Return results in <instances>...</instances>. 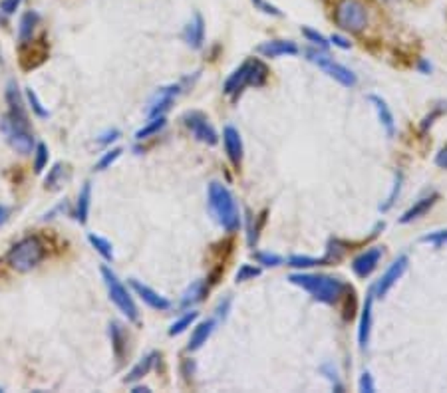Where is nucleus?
I'll use <instances>...</instances> for the list:
<instances>
[{
  "label": "nucleus",
  "mask_w": 447,
  "mask_h": 393,
  "mask_svg": "<svg viewBox=\"0 0 447 393\" xmlns=\"http://www.w3.org/2000/svg\"><path fill=\"white\" fill-rule=\"evenodd\" d=\"M372 304H374V288L366 294L364 308H362V316H360V328H358V344L360 348L366 350L370 344V332H372Z\"/></svg>",
  "instance_id": "17"
},
{
  "label": "nucleus",
  "mask_w": 447,
  "mask_h": 393,
  "mask_svg": "<svg viewBox=\"0 0 447 393\" xmlns=\"http://www.w3.org/2000/svg\"><path fill=\"white\" fill-rule=\"evenodd\" d=\"M157 360V353L156 352H151V353H147V356H144L139 362L129 370V373H127V377H125V382H129V383H134L137 382V380H141L144 375H147L149 373V370L153 368V363H156Z\"/></svg>",
  "instance_id": "26"
},
{
  "label": "nucleus",
  "mask_w": 447,
  "mask_h": 393,
  "mask_svg": "<svg viewBox=\"0 0 447 393\" xmlns=\"http://www.w3.org/2000/svg\"><path fill=\"white\" fill-rule=\"evenodd\" d=\"M255 259H257V262L262 264V266H281L282 264L281 257H279V254H271V252H257Z\"/></svg>",
  "instance_id": "38"
},
{
  "label": "nucleus",
  "mask_w": 447,
  "mask_h": 393,
  "mask_svg": "<svg viewBox=\"0 0 447 393\" xmlns=\"http://www.w3.org/2000/svg\"><path fill=\"white\" fill-rule=\"evenodd\" d=\"M102 276H104V284L108 288V294H110V300L114 302L117 310L122 312L127 320L137 322V318H139L137 304L134 300V296L129 294V290L124 286V282L117 278V274L108 266H102Z\"/></svg>",
  "instance_id": "5"
},
{
  "label": "nucleus",
  "mask_w": 447,
  "mask_h": 393,
  "mask_svg": "<svg viewBox=\"0 0 447 393\" xmlns=\"http://www.w3.org/2000/svg\"><path fill=\"white\" fill-rule=\"evenodd\" d=\"M26 100H28V104H30L32 112L38 115V117H48V110L42 105V102L38 100V95H36V92H34L32 88H26Z\"/></svg>",
  "instance_id": "36"
},
{
  "label": "nucleus",
  "mask_w": 447,
  "mask_h": 393,
  "mask_svg": "<svg viewBox=\"0 0 447 393\" xmlns=\"http://www.w3.org/2000/svg\"><path fill=\"white\" fill-rule=\"evenodd\" d=\"M368 100H370V104L374 105L376 114H378V119H380V124L384 125L385 134L394 135V129H395V124H394V114H392V110H390V105L385 104L384 98H380V95H368Z\"/></svg>",
  "instance_id": "21"
},
{
  "label": "nucleus",
  "mask_w": 447,
  "mask_h": 393,
  "mask_svg": "<svg viewBox=\"0 0 447 393\" xmlns=\"http://www.w3.org/2000/svg\"><path fill=\"white\" fill-rule=\"evenodd\" d=\"M183 38H185V42H187L193 50H199L203 46V42H205V22H203V16L199 12L189 20L187 26H185Z\"/></svg>",
  "instance_id": "20"
},
{
  "label": "nucleus",
  "mask_w": 447,
  "mask_h": 393,
  "mask_svg": "<svg viewBox=\"0 0 447 393\" xmlns=\"http://www.w3.org/2000/svg\"><path fill=\"white\" fill-rule=\"evenodd\" d=\"M306 56H308V60H310L312 64H316L324 74H328L332 80H336L338 83H342L344 88H354L356 82H358V78H356V74H354L352 70H348L342 64L334 62L332 58L324 52V50H308Z\"/></svg>",
  "instance_id": "8"
},
{
  "label": "nucleus",
  "mask_w": 447,
  "mask_h": 393,
  "mask_svg": "<svg viewBox=\"0 0 447 393\" xmlns=\"http://www.w3.org/2000/svg\"><path fill=\"white\" fill-rule=\"evenodd\" d=\"M183 124H185V127L193 134V137L197 141L205 145H217L219 135L205 114H201V112H187V114L183 115Z\"/></svg>",
  "instance_id": "9"
},
{
  "label": "nucleus",
  "mask_w": 447,
  "mask_h": 393,
  "mask_svg": "<svg viewBox=\"0 0 447 393\" xmlns=\"http://www.w3.org/2000/svg\"><path fill=\"white\" fill-rule=\"evenodd\" d=\"M424 245H431V247H446L447 245V228H441V230H434V233H427L424 237L419 238Z\"/></svg>",
  "instance_id": "33"
},
{
  "label": "nucleus",
  "mask_w": 447,
  "mask_h": 393,
  "mask_svg": "<svg viewBox=\"0 0 447 393\" xmlns=\"http://www.w3.org/2000/svg\"><path fill=\"white\" fill-rule=\"evenodd\" d=\"M289 280L294 286H301L302 290H306L314 300L323 302V304H334L342 296L344 288H346V284L340 278L324 276V274H304V272H298V274H291Z\"/></svg>",
  "instance_id": "2"
},
{
  "label": "nucleus",
  "mask_w": 447,
  "mask_h": 393,
  "mask_svg": "<svg viewBox=\"0 0 447 393\" xmlns=\"http://www.w3.org/2000/svg\"><path fill=\"white\" fill-rule=\"evenodd\" d=\"M21 4L22 0H0V12L6 14V16H12L21 8Z\"/></svg>",
  "instance_id": "42"
},
{
  "label": "nucleus",
  "mask_w": 447,
  "mask_h": 393,
  "mask_svg": "<svg viewBox=\"0 0 447 393\" xmlns=\"http://www.w3.org/2000/svg\"><path fill=\"white\" fill-rule=\"evenodd\" d=\"M115 139H120V129H108V131H104V134L100 135L98 143L110 145V143H114Z\"/></svg>",
  "instance_id": "44"
},
{
  "label": "nucleus",
  "mask_w": 447,
  "mask_h": 393,
  "mask_svg": "<svg viewBox=\"0 0 447 393\" xmlns=\"http://www.w3.org/2000/svg\"><path fill=\"white\" fill-rule=\"evenodd\" d=\"M207 199L209 211H211V215H213V218L217 221L219 225L225 228L227 233L239 230L240 213L239 207H237V201H235V196H233L229 189L223 183L213 181L209 185Z\"/></svg>",
  "instance_id": "1"
},
{
  "label": "nucleus",
  "mask_w": 447,
  "mask_h": 393,
  "mask_svg": "<svg viewBox=\"0 0 447 393\" xmlns=\"http://www.w3.org/2000/svg\"><path fill=\"white\" fill-rule=\"evenodd\" d=\"M46 259V247L38 237H24L6 254V260L12 270L16 272H30L42 260Z\"/></svg>",
  "instance_id": "4"
},
{
  "label": "nucleus",
  "mask_w": 447,
  "mask_h": 393,
  "mask_svg": "<svg viewBox=\"0 0 447 393\" xmlns=\"http://www.w3.org/2000/svg\"><path fill=\"white\" fill-rule=\"evenodd\" d=\"M213 330H215V320L201 322L197 328L193 330V334H191V340H189V346H187L189 350H191V352H195V350H199L203 344H207V340L211 338Z\"/></svg>",
  "instance_id": "24"
},
{
  "label": "nucleus",
  "mask_w": 447,
  "mask_h": 393,
  "mask_svg": "<svg viewBox=\"0 0 447 393\" xmlns=\"http://www.w3.org/2000/svg\"><path fill=\"white\" fill-rule=\"evenodd\" d=\"M0 392H2V387H0Z\"/></svg>",
  "instance_id": "49"
},
{
  "label": "nucleus",
  "mask_w": 447,
  "mask_h": 393,
  "mask_svg": "<svg viewBox=\"0 0 447 393\" xmlns=\"http://www.w3.org/2000/svg\"><path fill=\"white\" fill-rule=\"evenodd\" d=\"M64 169L60 163H56V165L50 169V173L46 177V187H50V189H56V187L60 185V177H62Z\"/></svg>",
  "instance_id": "40"
},
{
  "label": "nucleus",
  "mask_w": 447,
  "mask_h": 393,
  "mask_svg": "<svg viewBox=\"0 0 447 393\" xmlns=\"http://www.w3.org/2000/svg\"><path fill=\"white\" fill-rule=\"evenodd\" d=\"M166 115H156V117H149V122H147L141 129H137L136 134V139L137 141H144L147 137H151V135L159 134L163 127H166Z\"/></svg>",
  "instance_id": "28"
},
{
  "label": "nucleus",
  "mask_w": 447,
  "mask_h": 393,
  "mask_svg": "<svg viewBox=\"0 0 447 393\" xmlns=\"http://www.w3.org/2000/svg\"><path fill=\"white\" fill-rule=\"evenodd\" d=\"M436 165L441 169H447V145L443 149H439V153L436 156Z\"/></svg>",
  "instance_id": "46"
},
{
  "label": "nucleus",
  "mask_w": 447,
  "mask_h": 393,
  "mask_svg": "<svg viewBox=\"0 0 447 393\" xmlns=\"http://www.w3.org/2000/svg\"><path fill=\"white\" fill-rule=\"evenodd\" d=\"M259 274H260V269H257L255 264H243V266L239 269V272H237L235 280H237V282H247V280L257 278Z\"/></svg>",
  "instance_id": "37"
},
{
  "label": "nucleus",
  "mask_w": 447,
  "mask_h": 393,
  "mask_svg": "<svg viewBox=\"0 0 447 393\" xmlns=\"http://www.w3.org/2000/svg\"><path fill=\"white\" fill-rule=\"evenodd\" d=\"M358 387H360V392L374 393L376 392V383H374V377H372V373H370V372L362 373V377H360V383H358Z\"/></svg>",
  "instance_id": "41"
},
{
  "label": "nucleus",
  "mask_w": 447,
  "mask_h": 393,
  "mask_svg": "<svg viewBox=\"0 0 447 393\" xmlns=\"http://www.w3.org/2000/svg\"><path fill=\"white\" fill-rule=\"evenodd\" d=\"M0 131L4 134L6 141L22 156H28L34 149V135L30 131V124H21L14 122L8 115H4L0 119Z\"/></svg>",
  "instance_id": "7"
},
{
  "label": "nucleus",
  "mask_w": 447,
  "mask_h": 393,
  "mask_svg": "<svg viewBox=\"0 0 447 393\" xmlns=\"http://www.w3.org/2000/svg\"><path fill=\"white\" fill-rule=\"evenodd\" d=\"M181 93V83H171V86H166L161 88L159 92L153 95V100L149 102V107H147V115L149 117H156V115H163L171 107V104L175 102V98Z\"/></svg>",
  "instance_id": "11"
},
{
  "label": "nucleus",
  "mask_w": 447,
  "mask_h": 393,
  "mask_svg": "<svg viewBox=\"0 0 447 393\" xmlns=\"http://www.w3.org/2000/svg\"><path fill=\"white\" fill-rule=\"evenodd\" d=\"M330 42H332L334 46L342 48V50H350V46H352V44L346 40L344 36H340V34H332V36H330Z\"/></svg>",
  "instance_id": "45"
},
{
  "label": "nucleus",
  "mask_w": 447,
  "mask_h": 393,
  "mask_svg": "<svg viewBox=\"0 0 447 393\" xmlns=\"http://www.w3.org/2000/svg\"><path fill=\"white\" fill-rule=\"evenodd\" d=\"M324 264L323 259H312V257H291L289 266L292 269H310V266H320Z\"/></svg>",
  "instance_id": "34"
},
{
  "label": "nucleus",
  "mask_w": 447,
  "mask_h": 393,
  "mask_svg": "<svg viewBox=\"0 0 447 393\" xmlns=\"http://www.w3.org/2000/svg\"><path fill=\"white\" fill-rule=\"evenodd\" d=\"M302 34L306 36V40L312 42L314 46H318L320 50H324V52L328 50V46H330V44H328V40L324 38V36H323V34H320V32L312 30V28H308V26H304V28H302Z\"/></svg>",
  "instance_id": "35"
},
{
  "label": "nucleus",
  "mask_w": 447,
  "mask_h": 393,
  "mask_svg": "<svg viewBox=\"0 0 447 393\" xmlns=\"http://www.w3.org/2000/svg\"><path fill=\"white\" fill-rule=\"evenodd\" d=\"M46 58H48V46L44 44V40H30L26 42V44H21V64L24 70L38 68L40 64L46 62Z\"/></svg>",
  "instance_id": "12"
},
{
  "label": "nucleus",
  "mask_w": 447,
  "mask_h": 393,
  "mask_svg": "<svg viewBox=\"0 0 447 393\" xmlns=\"http://www.w3.org/2000/svg\"><path fill=\"white\" fill-rule=\"evenodd\" d=\"M267 78H269V68L257 58H250L247 62L240 64L239 68L227 78V82L223 86V92L231 98H237L247 86L260 88L262 83L267 82Z\"/></svg>",
  "instance_id": "3"
},
{
  "label": "nucleus",
  "mask_w": 447,
  "mask_h": 393,
  "mask_svg": "<svg viewBox=\"0 0 447 393\" xmlns=\"http://www.w3.org/2000/svg\"><path fill=\"white\" fill-rule=\"evenodd\" d=\"M110 338H112V348H114L115 358L122 360L125 350H127V338H125V332L122 328V324H117V322L110 324Z\"/></svg>",
  "instance_id": "27"
},
{
  "label": "nucleus",
  "mask_w": 447,
  "mask_h": 393,
  "mask_svg": "<svg viewBox=\"0 0 447 393\" xmlns=\"http://www.w3.org/2000/svg\"><path fill=\"white\" fill-rule=\"evenodd\" d=\"M0 58H2V54H0Z\"/></svg>",
  "instance_id": "50"
},
{
  "label": "nucleus",
  "mask_w": 447,
  "mask_h": 393,
  "mask_svg": "<svg viewBox=\"0 0 447 393\" xmlns=\"http://www.w3.org/2000/svg\"><path fill=\"white\" fill-rule=\"evenodd\" d=\"M400 189H402V173H395V181H394V187H392V193H390V196H388V201H385L384 205H382V211H390L392 209V205L395 203V196L400 195Z\"/></svg>",
  "instance_id": "39"
},
{
  "label": "nucleus",
  "mask_w": 447,
  "mask_h": 393,
  "mask_svg": "<svg viewBox=\"0 0 447 393\" xmlns=\"http://www.w3.org/2000/svg\"><path fill=\"white\" fill-rule=\"evenodd\" d=\"M207 294V284L205 280H195L191 286H187V290L183 292L181 296V308H191L195 306L197 302L203 300V296Z\"/></svg>",
  "instance_id": "25"
},
{
  "label": "nucleus",
  "mask_w": 447,
  "mask_h": 393,
  "mask_svg": "<svg viewBox=\"0 0 447 393\" xmlns=\"http://www.w3.org/2000/svg\"><path fill=\"white\" fill-rule=\"evenodd\" d=\"M197 318H199V312H195V310L183 314L179 320H175L173 324H171V328H169V336H179V334H183L187 328L193 326V322L197 320Z\"/></svg>",
  "instance_id": "30"
},
{
  "label": "nucleus",
  "mask_w": 447,
  "mask_h": 393,
  "mask_svg": "<svg viewBox=\"0 0 447 393\" xmlns=\"http://www.w3.org/2000/svg\"><path fill=\"white\" fill-rule=\"evenodd\" d=\"M223 143H225V153L229 157V161L235 167H240L243 163V139H240L239 129H235L233 125H227L223 129Z\"/></svg>",
  "instance_id": "16"
},
{
  "label": "nucleus",
  "mask_w": 447,
  "mask_h": 393,
  "mask_svg": "<svg viewBox=\"0 0 447 393\" xmlns=\"http://www.w3.org/2000/svg\"><path fill=\"white\" fill-rule=\"evenodd\" d=\"M38 22H40L38 12L28 11L22 14L21 24H18V42H21V44H26V42L32 40V34L36 30Z\"/></svg>",
  "instance_id": "23"
},
{
  "label": "nucleus",
  "mask_w": 447,
  "mask_h": 393,
  "mask_svg": "<svg viewBox=\"0 0 447 393\" xmlns=\"http://www.w3.org/2000/svg\"><path fill=\"white\" fill-rule=\"evenodd\" d=\"M88 242H90L95 249V252L102 254L105 260H114V247H112V242H110L108 238L90 233V235H88Z\"/></svg>",
  "instance_id": "29"
},
{
  "label": "nucleus",
  "mask_w": 447,
  "mask_h": 393,
  "mask_svg": "<svg viewBox=\"0 0 447 393\" xmlns=\"http://www.w3.org/2000/svg\"><path fill=\"white\" fill-rule=\"evenodd\" d=\"M141 392H149V389H147V387H141V385H136V387H134V393H141Z\"/></svg>",
  "instance_id": "48"
},
{
  "label": "nucleus",
  "mask_w": 447,
  "mask_h": 393,
  "mask_svg": "<svg viewBox=\"0 0 447 393\" xmlns=\"http://www.w3.org/2000/svg\"><path fill=\"white\" fill-rule=\"evenodd\" d=\"M6 104H8V117L14 119V122H21V124H28V114H26V104H24V98H22L21 90H18V83L8 82L6 86Z\"/></svg>",
  "instance_id": "14"
},
{
  "label": "nucleus",
  "mask_w": 447,
  "mask_h": 393,
  "mask_svg": "<svg viewBox=\"0 0 447 393\" xmlns=\"http://www.w3.org/2000/svg\"><path fill=\"white\" fill-rule=\"evenodd\" d=\"M437 199H439V195H437V193H429V195L417 199L416 203H414V205L407 209L406 213L400 217V223H402V225H407V223H414V221H417L419 217H424L427 211L436 205Z\"/></svg>",
  "instance_id": "19"
},
{
  "label": "nucleus",
  "mask_w": 447,
  "mask_h": 393,
  "mask_svg": "<svg viewBox=\"0 0 447 393\" xmlns=\"http://www.w3.org/2000/svg\"><path fill=\"white\" fill-rule=\"evenodd\" d=\"M8 215H11V211H8V207L0 205V225H4V223H6V218H8Z\"/></svg>",
  "instance_id": "47"
},
{
  "label": "nucleus",
  "mask_w": 447,
  "mask_h": 393,
  "mask_svg": "<svg viewBox=\"0 0 447 393\" xmlns=\"http://www.w3.org/2000/svg\"><path fill=\"white\" fill-rule=\"evenodd\" d=\"M129 284H132V288L136 292L137 296L141 298V300L146 302L149 308H153V310H169L171 308V300H167L166 296H161L159 292L151 288V286H147V284H141L139 280L132 278L129 280Z\"/></svg>",
  "instance_id": "15"
},
{
  "label": "nucleus",
  "mask_w": 447,
  "mask_h": 393,
  "mask_svg": "<svg viewBox=\"0 0 447 393\" xmlns=\"http://www.w3.org/2000/svg\"><path fill=\"white\" fill-rule=\"evenodd\" d=\"M252 4L259 8V11H262L265 14H272V16H282V12L277 8V6H272V4H269L267 0H252Z\"/></svg>",
  "instance_id": "43"
},
{
  "label": "nucleus",
  "mask_w": 447,
  "mask_h": 393,
  "mask_svg": "<svg viewBox=\"0 0 447 393\" xmlns=\"http://www.w3.org/2000/svg\"><path fill=\"white\" fill-rule=\"evenodd\" d=\"M257 52L262 54L265 58H281V56H296L298 46L291 40H269L262 42Z\"/></svg>",
  "instance_id": "18"
},
{
  "label": "nucleus",
  "mask_w": 447,
  "mask_h": 393,
  "mask_svg": "<svg viewBox=\"0 0 447 393\" xmlns=\"http://www.w3.org/2000/svg\"><path fill=\"white\" fill-rule=\"evenodd\" d=\"M120 156H122V147H114V149L105 151L104 156L100 157V161L95 163V171H104V169H110V167L114 165L115 161L120 159Z\"/></svg>",
  "instance_id": "32"
},
{
  "label": "nucleus",
  "mask_w": 447,
  "mask_h": 393,
  "mask_svg": "<svg viewBox=\"0 0 447 393\" xmlns=\"http://www.w3.org/2000/svg\"><path fill=\"white\" fill-rule=\"evenodd\" d=\"M90 207H92V183H83L82 191L78 193V203H76V218L80 225L88 223Z\"/></svg>",
  "instance_id": "22"
},
{
  "label": "nucleus",
  "mask_w": 447,
  "mask_h": 393,
  "mask_svg": "<svg viewBox=\"0 0 447 393\" xmlns=\"http://www.w3.org/2000/svg\"><path fill=\"white\" fill-rule=\"evenodd\" d=\"M382 260V249L380 247H372V249L364 250L362 254H358L352 260V270L358 278H368L380 264Z\"/></svg>",
  "instance_id": "13"
},
{
  "label": "nucleus",
  "mask_w": 447,
  "mask_h": 393,
  "mask_svg": "<svg viewBox=\"0 0 447 393\" xmlns=\"http://www.w3.org/2000/svg\"><path fill=\"white\" fill-rule=\"evenodd\" d=\"M48 157H50V153H48V147H46V145H34V171H36V173H42V171L46 169V165H48Z\"/></svg>",
  "instance_id": "31"
},
{
  "label": "nucleus",
  "mask_w": 447,
  "mask_h": 393,
  "mask_svg": "<svg viewBox=\"0 0 447 393\" xmlns=\"http://www.w3.org/2000/svg\"><path fill=\"white\" fill-rule=\"evenodd\" d=\"M334 20L344 32L358 34L368 26V8L362 0H340L334 11Z\"/></svg>",
  "instance_id": "6"
},
{
  "label": "nucleus",
  "mask_w": 447,
  "mask_h": 393,
  "mask_svg": "<svg viewBox=\"0 0 447 393\" xmlns=\"http://www.w3.org/2000/svg\"><path fill=\"white\" fill-rule=\"evenodd\" d=\"M407 264H410V259H407L406 254H402V257H397V259L390 264V269L385 270L384 274H382V278L378 280V284L374 286V296L378 298H384L385 294L392 290L397 280L404 276V272L407 270Z\"/></svg>",
  "instance_id": "10"
}]
</instances>
